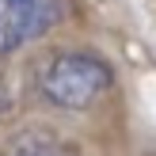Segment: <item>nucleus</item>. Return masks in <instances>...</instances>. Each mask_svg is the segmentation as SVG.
Listing matches in <instances>:
<instances>
[{
  "label": "nucleus",
  "mask_w": 156,
  "mask_h": 156,
  "mask_svg": "<svg viewBox=\"0 0 156 156\" xmlns=\"http://www.w3.org/2000/svg\"><path fill=\"white\" fill-rule=\"evenodd\" d=\"M12 111H15V103H12V88H8V80L0 76V122L12 118Z\"/></svg>",
  "instance_id": "nucleus-4"
},
{
  "label": "nucleus",
  "mask_w": 156,
  "mask_h": 156,
  "mask_svg": "<svg viewBox=\"0 0 156 156\" xmlns=\"http://www.w3.org/2000/svg\"><path fill=\"white\" fill-rule=\"evenodd\" d=\"M0 156H80L69 137L53 133L50 126H30V129H19L15 137H8Z\"/></svg>",
  "instance_id": "nucleus-3"
},
{
  "label": "nucleus",
  "mask_w": 156,
  "mask_h": 156,
  "mask_svg": "<svg viewBox=\"0 0 156 156\" xmlns=\"http://www.w3.org/2000/svg\"><path fill=\"white\" fill-rule=\"evenodd\" d=\"M69 15V0H0V53L42 38Z\"/></svg>",
  "instance_id": "nucleus-2"
},
{
  "label": "nucleus",
  "mask_w": 156,
  "mask_h": 156,
  "mask_svg": "<svg viewBox=\"0 0 156 156\" xmlns=\"http://www.w3.org/2000/svg\"><path fill=\"white\" fill-rule=\"evenodd\" d=\"M114 84V69L107 57L91 50H57L38 61L34 88L50 107L61 111H88L95 99H103Z\"/></svg>",
  "instance_id": "nucleus-1"
}]
</instances>
